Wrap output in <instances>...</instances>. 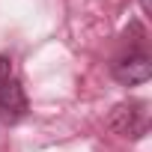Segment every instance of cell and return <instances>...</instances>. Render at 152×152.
<instances>
[{
	"label": "cell",
	"instance_id": "6da1fadb",
	"mask_svg": "<svg viewBox=\"0 0 152 152\" xmlns=\"http://www.w3.org/2000/svg\"><path fill=\"white\" fill-rule=\"evenodd\" d=\"M110 75L122 84V87H140L152 78V60L143 48V39H137L128 51H122L113 63H110Z\"/></svg>",
	"mask_w": 152,
	"mask_h": 152
},
{
	"label": "cell",
	"instance_id": "7a4b0ae2",
	"mask_svg": "<svg viewBox=\"0 0 152 152\" xmlns=\"http://www.w3.org/2000/svg\"><path fill=\"white\" fill-rule=\"evenodd\" d=\"M107 128L119 137L137 140L149 131V113H146V102H122L110 110L107 116Z\"/></svg>",
	"mask_w": 152,
	"mask_h": 152
},
{
	"label": "cell",
	"instance_id": "3957f363",
	"mask_svg": "<svg viewBox=\"0 0 152 152\" xmlns=\"http://www.w3.org/2000/svg\"><path fill=\"white\" fill-rule=\"evenodd\" d=\"M24 113H27V96H24V87H21V81L9 78L3 87H0V116H3L6 122H18Z\"/></svg>",
	"mask_w": 152,
	"mask_h": 152
},
{
	"label": "cell",
	"instance_id": "277c9868",
	"mask_svg": "<svg viewBox=\"0 0 152 152\" xmlns=\"http://www.w3.org/2000/svg\"><path fill=\"white\" fill-rule=\"evenodd\" d=\"M9 78H12V60L0 54V87H3V84H6Z\"/></svg>",
	"mask_w": 152,
	"mask_h": 152
},
{
	"label": "cell",
	"instance_id": "5b68a950",
	"mask_svg": "<svg viewBox=\"0 0 152 152\" xmlns=\"http://www.w3.org/2000/svg\"><path fill=\"white\" fill-rule=\"evenodd\" d=\"M140 9H143V12L149 15V0H140Z\"/></svg>",
	"mask_w": 152,
	"mask_h": 152
}]
</instances>
